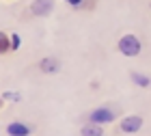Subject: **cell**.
I'll return each mask as SVG.
<instances>
[{"instance_id":"cell-1","label":"cell","mask_w":151,"mask_h":136,"mask_svg":"<svg viewBox=\"0 0 151 136\" xmlns=\"http://www.w3.org/2000/svg\"><path fill=\"white\" fill-rule=\"evenodd\" d=\"M116 117H119V110H116V108H112V106H97V108H93V110H88L84 117H82V121L108 125V123H112Z\"/></svg>"},{"instance_id":"cell-2","label":"cell","mask_w":151,"mask_h":136,"mask_svg":"<svg viewBox=\"0 0 151 136\" xmlns=\"http://www.w3.org/2000/svg\"><path fill=\"white\" fill-rule=\"evenodd\" d=\"M116 50H119L123 56H138V54L142 52V41L136 35H132V32H127V35H121L119 41H116Z\"/></svg>"},{"instance_id":"cell-3","label":"cell","mask_w":151,"mask_h":136,"mask_svg":"<svg viewBox=\"0 0 151 136\" xmlns=\"http://www.w3.org/2000/svg\"><path fill=\"white\" fill-rule=\"evenodd\" d=\"M56 6V0H32L26 6L24 17H47Z\"/></svg>"},{"instance_id":"cell-4","label":"cell","mask_w":151,"mask_h":136,"mask_svg":"<svg viewBox=\"0 0 151 136\" xmlns=\"http://www.w3.org/2000/svg\"><path fill=\"white\" fill-rule=\"evenodd\" d=\"M142 125H145V119L140 114H127V117H123L119 121V132L121 134H136L142 130Z\"/></svg>"},{"instance_id":"cell-5","label":"cell","mask_w":151,"mask_h":136,"mask_svg":"<svg viewBox=\"0 0 151 136\" xmlns=\"http://www.w3.org/2000/svg\"><path fill=\"white\" fill-rule=\"evenodd\" d=\"M37 127L32 123H26V121H11V123L4 125V134L6 136H32Z\"/></svg>"},{"instance_id":"cell-6","label":"cell","mask_w":151,"mask_h":136,"mask_svg":"<svg viewBox=\"0 0 151 136\" xmlns=\"http://www.w3.org/2000/svg\"><path fill=\"white\" fill-rule=\"evenodd\" d=\"M37 69L45 76H52V73H58L60 71V60L56 56H43L37 60Z\"/></svg>"},{"instance_id":"cell-7","label":"cell","mask_w":151,"mask_h":136,"mask_svg":"<svg viewBox=\"0 0 151 136\" xmlns=\"http://www.w3.org/2000/svg\"><path fill=\"white\" fill-rule=\"evenodd\" d=\"M63 2L76 13H91L97 6V0H63Z\"/></svg>"},{"instance_id":"cell-8","label":"cell","mask_w":151,"mask_h":136,"mask_svg":"<svg viewBox=\"0 0 151 136\" xmlns=\"http://www.w3.org/2000/svg\"><path fill=\"white\" fill-rule=\"evenodd\" d=\"M104 134H106V125L82 121V125H80V136H104Z\"/></svg>"},{"instance_id":"cell-9","label":"cell","mask_w":151,"mask_h":136,"mask_svg":"<svg viewBox=\"0 0 151 136\" xmlns=\"http://www.w3.org/2000/svg\"><path fill=\"white\" fill-rule=\"evenodd\" d=\"M129 78L136 86H142V89H149L151 86V78L145 76V73H138V71H129Z\"/></svg>"},{"instance_id":"cell-10","label":"cell","mask_w":151,"mask_h":136,"mask_svg":"<svg viewBox=\"0 0 151 136\" xmlns=\"http://www.w3.org/2000/svg\"><path fill=\"white\" fill-rule=\"evenodd\" d=\"M6 54H11V35L0 30V56H6Z\"/></svg>"},{"instance_id":"cell-11","label":"cell","mask_w":151,"mask_h":136,"mask_svg":"<svg viewBox=\"0 0 151 136\" xmlns=\"http://www.w3.org/2000/svg\"><path fill=\"white\" fill-rule=\"evenodd\" d=\"M19 47H22V39L17 32H11V52H17Z\"/></svg>"},{"instance_id":"cell-12","label":"cell","mask_w":151,"mask_h":136,"mask_svg":"<svg viewBox=\"0 0 151 136\" xmlns=\"http://www.w3.org/2000/svg\"><path fill=\"white\" fill-rule=\"evenodd\" d=\"M2 97H4V101H19V99H22V95L15 93V91H4Z\"/></svg>"},{"instance_id":"cell-13","label":"cell","mask_w":151,"mask_h":136,"mask_svg":"<svg viewBox=\"0 0 151 136\" xmlns=\"http://www.w3.org/2000/svg\"><path fill=\"white\" fill-rule=\"evenodd\" d=\"M2 108H4V97L0 95V110H2Z\"/></svg>"},{"instance_id":"cell-14","label":"cell","mask_w":151,"mask_h":136,"mask_svg":"<svg viewBox=\"0 0 151 136\" xmlns=\"http://www.w3.org/2000/svg\"><path fill=\"white\" fill-rule=\"evenodd\" d=\"M149 9H151V2H149Z\"/></svg>"},{"instance_id":"cell-15","label":"cell","mask_w":151,"mask_h":136,"mask_svg":"<svg viewBox=\"0 0 151 136\" xmlns=\"http://www.w3.org/2000/svg\"><path fill=\"white\" fill-rule=\"evenodd\" d=\"M6 2H11V0H6Z\"/></svg>"}]
</instances>
